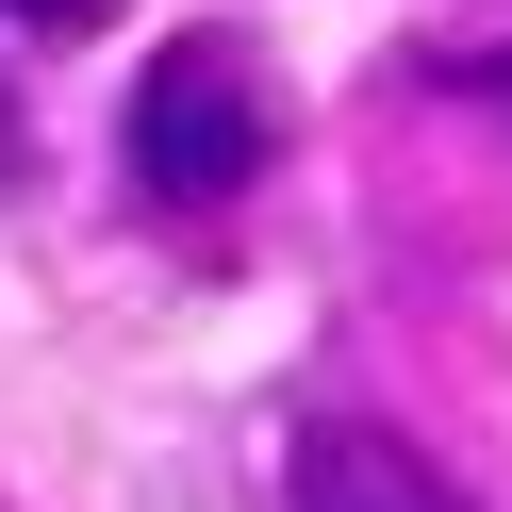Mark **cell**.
Listing matches in <instances>:
<instances>
[{
    "mask_svg": "<svg viewBox=\"0 0 512 512\" xmlns=\"http://www.w3.org/2000/svg\"><path fill=\"white\" fill-rule=\"evenodd\" d=\"M265 166H281V83L248 67V34H166L149 83H133V116H116V182L199 232V215H232Z\"/></svg>",
    "mask_w": 512,
    "mask_h": 512,
    "instance_id": "cell-1",
    "label": "cell"
},
{
    "mask_svg": "<svg viewBox=\"0 0 512 512\" xmlns=\"http://www.w3.org/2000/svg\"><path fill=\"white\" fill-rule=\"evenodd\" d=\"M281 512H479V479L446 446H413L397 413H298L281 430Z\"/></svg>",
    "mask_w": 512,
    "mask_h": 512,
    "instance_id": "cell-2",
    "label": "cell"
},
{
    "mask_svg": "<svg viewBox=\"0 0 512 512\" xmlns=\"http://www.w3.org/2000/svg\"><path fill=\"white\" fill-rule=\"evenodd\" d=\"M397 83H413V100H446V116H496V133H512V17H463V34L397 50Z\"/></svg>",
    "mask_w": 512,
    "mask_h": 512,
    "instance_id": "cell-3",
    "label": "cell"
},
{
    "mask_svg": "<svg viewBox=\"0 0 512 512\" xmlns=\"http://www.w3.org/2000/svg\"><path fill=\"white\" fill-rule=\"evenodd\" d=\"M0 17H34V34H100L116 0H0Z\"/></svg>",
    "mask_w": 512,
    "mask_h": 512,
    "instance_id": "cell-4",
    "label": "cell"
},
{
    "mask_svg": "<svg viewBox=\"0 0 512 512\" xmlns=\"http://www.w3.org/2000/svg\"><path fill=\"white\" fill-rule=\"evenodd\" d=\"M0 166H34V133H17V100H0Z\"/></svg>",
    "mask_w": 512,
    "mask_h": 512,
    "instance_id": "cell-5",
    "label": "cell"
}]
</instances>
